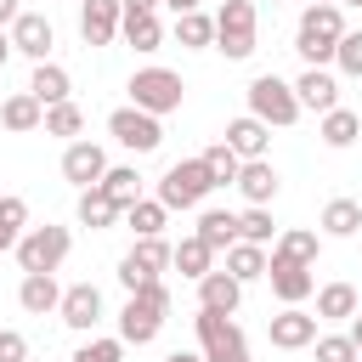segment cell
Returning a JSON list of instances; mask_svg holds the SVG:
<instances>
[{"label": "cell", "mask_w": 362, "mask_h": 362, "mask_svg": "<svg viewBox=\"0 0 362 362\" xmlns=\"http://www.w3.org/2000/svg\"><path fill=\"white\" fill-rule=\"evenodd\" d=\"M209 192H215V175L204 170V158H181V164H170L164 181H158V204H164V209H198Z\"/></svg>", "instance_id": "277c9868"}, {"label": "cell", "mask_w": 362, "mask_h": 362, "mask_svg": "<svg viewBox=\"0 0 362 362\" xmlns=\"http://www.w3.org/2000/svg\"><path fill=\"white\" fill-rule=\"evenodd\" d=\"M170 6H175V17H181V11H198L204 0H170Z\"/></svg>", "instance_id": "c3c4849f"}, {"label": "cell", "mask_w": 362, "mask_h": 362, "mask_svg": "<svg viewBox=\"0 0 362 362\" xmlns=\"http://www.w3.org/2000/svg\"><path fill=\"white\" fill-rule=\"evenodd\" d=\"M272 255H283V260H300V266H311V260H317V232L294 226V232H283V238L272 243Z\"/></svg>", "instance_id": "d590c367"}, {"label": "cell", "mask_w": 362, "mask_h": 362, "mask_svg": "<svg viewBox=\"0 0 362 362\" xmlns=\"http://www.w3.org/2000/svg\"><path fill=\"white\" fill-rule=\"evenodd\" d=\"M0 362H28V339L17 328H0Z\"/></svg>", "instance_id": "b9f144b4"}, {"label": "cell", "mask_w": 362, "mask_h": 362, "mask_svg": "<svg viewBox=\"0 0 362 362\" xmlns=\"http://www.w3.org/2000/svg\"><path fill=\"white\" fill-rule=\"evenodd\" d=\"M23 221H28V204L23 198H0V226L6 232H23Z\"/></svg>", "instance_id": "7bdbcfd3"}, {"label": "cell", "mask_w": 362, "mask_h": 362, "mask_svg": "<svg viewBox=\"0 0 362 362\" xmlns=\"http://www.w3.org/2000/svg\"><path fill=\"white\" fill-rule=\"evenodd\" d=\"M192 328H198L204 362H249V339H243V328H238L226 311H204V305H198Z\"/></svg>", "instance_id": "3957f363"}, {"label": "cell", "mask_w": 362, "mask_h": 362, "mask_svg": "<svg viewBox=\"0 0 362 362\" xmlns=\"http://www.w3.org/2000/svg\"><path fill=\"white\" fill-rule=\"evenodd\" d=\"M119 215H124V209H119L102 187H85V192H79V226H96V232H102V226H113Z\"/></svg>", "instance_id": "83f0119b"}, {"label": "cell", "mask_w": 362, "mask_h": 362, "mask_svg": "<svg viewBox=\"0 0 362 362\" xmlns=\"http://www.w3.org/2000/svg\"><path fill=\"white\" fill-rule=\"evenodd\" d=\"M6 57H11V34H0V68H6Z\"/></svg>", "instance_id": "681fc988"}, {"label": "cell", "mask_w": 362, "mask_h": 362, "mask_svg": "<svg viewBox=\"0 0 362 362\" xmlns=\"http://www.w3.org/2000/svg\"><path fill=\"white\" fill-rule=\"evenodd\" d=\"M170 266H175L181 277H192V283H198L204 272H215V249H209V243L192 232V238H181V243L170 249Z\"/></svg>", "instance_id": "7402d4cb"}, {"label": "cell", "mask_w": 362, "mask_h": 362, "mask_svg": "<svg viewBox=\"0 0 362 362\" xmlns=\"http://www.w3.org/2000/svg\"><path fill=\"white\" fill-rule=\"evenodd\" d=\"M294 96H300V107H317V113L339 107V85H334V74H322V68H305V74L294 79Z\"/></svg>", "instance_id": "d6986e66"}, {"label": "cell", "mask_w": 362, "mask_h": 362, "mask_svg": "<svg viewBox=\"0 0 362 362\" xmlns=\"http://www.w3.org/2000/svg\"><path fill=\"white\" fill-rule=\"evenodd\" d=\"M238 187H243L249 204H272V198H277V170H272V158H243Z\"/></svg>", "instance_id": "44dd1931"}, {"label": "cell", "mask_w": 362, "mask_h": 362, "mask_svg": "<svg viewBox=\"0 0 362 362\" xmlns=\"http://www.w3.org/2000/svg\"><path fill=\"white\" fill-rule=\"evenodd\" d=\"M51 45H57V28H51L40 11H17V23H11V51H23V57L45 62V57H51Z\"/></svg>", "instance_id": "7c38bea8"}, {"label": "cell", "mask_w": 362, "mask_h": 362, "mask_svg": "<svg viewBox=\"0 0 362 362\" xmlns=\"http://www.w3.org/2000/svg\"><path fill=\"white\" fill-rule=\"evenodd\" d=\"M351 345H356V351H362V311H356V317H351Z\"/></svg>", "instance_id": "7dc6e473"}, {"label": "cell", "mask_w": 362, "mask_h": 362, "mask_svg": "<svg viewBox=\"0 0 362 362\" xmlns=\"http://www.w3.org/2000/svg\"><path fill=\"white\" fill-rule=\"evenodd\" d=\"M226 272H232L238 283H255V277H266V249H260V243H243V238H238V243L226 249Z\"/></svg>", "instance_id": "f1b7e54d"}, {"label": "cell", "mask_w": 362, "mask_h": 362, "mask_svg": "<svg viewBox=\"0 0 362 362\" xmlns=\"http://www.w3.org/2000/svg\"><path fill=\"white\" fill-rule=\"evenodd\" d=\"M272 232H277V226H272L266 204H249V209L238 215V238H243V243H260V249H266V243H272Z\"/></svg>", "instance_id": "8d00e7d4"}, {"label": "cell", "mask_w": 362, "mask_h": 362, "mask_svg": "<svg viewBox=\"0 0 362 362\" xmlns=\"http://www.w3.org/2000/svg\"><path fill=\"white\" fill-rule=\"evenodd\" d=\"M317 136H322L328 147H351V141L362 136V119H356L351 107H328V113H322V130H317Z\"/></svg>", "instance_id": "f546056e"}, {"label": "cell", "mask_w": 362, "mask_h": 362, "mask_svg": "<svg viewBox=\"0 0 362 362\" xmlns=\"http://www.w3.org/2000/svg\"><path fill=\"white\" fill-rule=\"evenodd\" d=\"M334 62L345 68V74H362V34H339V45H334Z\"/></svg>", "instance_id": "60d3db41"}, {"label": "cell", "mask_w": 362, "mask_h": 362, "mask_svg": "<svg viewBox=\"0 0 362 362\" xmlns=\"http://www.w3.org/2000/svg\"><path fill=\"white\" fill-rule=\"evenodd\" d=\"M107 130H113V141L130 147V153H153V147L164 141V124H158L153 113H141V107H119V113H107Z\"/></svg>", "instance_id": "9c48e42d"}, {"label": "cell", "mask_w": 362, "mask_h": 362, "mask_svg": "<svg viewBox=\"0 0 362 362\" xmlns=\"http://www.w3.org/2000/svg\"><path fill=\"white\" fill-rule=\"evenodd\" d=\"M311 6H339V0H311Z\"/></svg>", "instance_id": "816d5d0a"}, {"label": "cell", "mask_w": 362, "mask_h": 362, "mask_svg": "<svg viewBox=\"0 0 362 362\" xmlns=\"http://www.w3.org/2000/svg\"><path fill=\"white\" fill-rule=\"evenodd\" d=\"M356 362H362V351H356Z\"/></svg>", "instance_id": "db71d44e"}, {"label": "cell", "mask_w": 362, "mask_h": 362, "mask_svg": "<svg viewBox=\"0 0 362 362\" xmlns=\"http://www.w3.org/2000/svg\"><path fill=\"white\" fill-rule=\"evenodd\" d=\"M11 249H17V266H23V272H57V266L68 260L74 238H68V226H34V232H23Z\"/></svg>", "instance_id": "ba28073f"}, {"label": "cell", "mask_w": 362, "mask_h": 362, "mask_svg": "<svg viewBox=\"0 0 362 362\" xmlns=\"http://www.w3.org/2000/svg\"><path fill=\"white\" fill-rule=\"evenodd\" d=\"M124 356V339H85L74 351V362H119Z\"/></svg>", "instance_id": "ab89813d"}, {"label": "cell", "mask_w": 362, "mask_h": 362, "mask_svg": "<svg viewBox=\"0 0 362 362\" xmlns=\"http://www.w3.org/2000/svg\"><path fill=\"white\" fill-rule=\"evenodd\" d=\"M28 90H34V102L40 107H57V102H68V74L57 68V62H34V79H28Z\"/></svg>", "instance_id": "d4e9b609"}, {"label": "cell", "mask_w": 362, "mask_h": 362, "mask_svg": "<svg viewBox=\"0 0 362 362\" xmlns=\"http://www.w3.org/2000/svg\"><path fill=\"white\" fill-rule=\"evenodd\" d=\"M198 238H204L215 255L232 249V243H238V215H232V209H204V215H198Z\"/></svg>", "instance_id": "484cf974"}, {"label": "cell", "mask_w": 362, "mask_h": 362, "mask_svg": "<svg viewBox=\"0 0 362 362\" xmlns=\"http://www.w3.org/2000/svg\"><path fill=\"white\" fill-rule=\"evenodd\" d=\"M266 334H272L277 351H305V345L317 339V317H305L300 305H288V311H277V317L266 322Z\"/></svg>", "instance_id": "2e32d148"}, {"label": "cell", "mask_w": 362, "mask_h": 362, "mask_svg": "<svg viewBox=\"0 0 362 362\" xmlns=\"http://www.w3.org/2000/svg\"><path fill=\"white\" fill-rule=\"evenodd\" d=\"M238 300H243V283H238L232 272H204V277H198V305H204V311H226V317H232Z\"/></svg>", "instance_id": "ac0fdd59"}, {"label": "cell", "mask_w": 362, "mask_h": 362, "mask_svg": "<svg viewBox=\"0 0 362 362\" xmlns=\"http://www.w3.org/2000/svg\"><path fill=\"white\" fill-rule=\"evenodd\" d=\"M164 311H170V288L158 277H147L141 288H130V300L119 311V339L124 345H153L158 328H164Z\"/></svg>", "instance_id": "6da1fadb"}, {"label": "cell", "mask_w": 362, "mask_h": 362, "mask_svg": "<svg viewBox=\"0 0 362 362\" xmlns=\"http://www.w3.org/2000/svg\"><path fill=\"white\" fill-rule=\"evenodd\" d=\"M175 40H181L187 51L215 45V17H204V11H181V17H175Z\"/></svg>", "instance_id": "836d02e7"}, {"label": "cell", "mask_w": 362, "mask_h": 362, "mask_svg": "<svg viewBox=\"0 0 362 362\" xmlns=\"http://www.w3.org/2000/svg\"><path fill=\"white\" fill-rule=\"evenodd\" d=\"M17 11H23L17 0H0V28H6V23H17Z\"/></svg>", "instance_id": "ee69618b"}, {"label": "cell", "mask_w": 362, "mask_h": 362, "mask_svg": "<svg viewBox=\"0 0 362 362\" xmlns=\"http://www.w3.org/2000/svg\"><path fill=\"white\" fill-rule=\"evenodd\" d=\"M119 34H124L136 51H158V45H164V23H158V11H124V17H119Z\"/></svg>", "instance_id": "603a6c76"}, {"label": "cell", "mask_w": 362, "mask_h": 362, "mask_svg": "<svg viewBox=\"0 0 362 362\" xmlns=\"http://www.w3.org/2000/svg\"><path fill=\"white\" fill-rule=\"evenodd\" d=\"M226 147H232L238 158H266V147H272V124H260L255 113H243V119L226 124Z\"/></svg>", "instance_id": "e0dca14e"}, {"label": "cell", "mask_w": 362, "mask_h": 362, "mask_svg": "<svg viewBox=\"0 0 362 362\" xmlns=\"http://www.w3.org/2000/svg\"><path fill=\"white\" fill-rule=\"evenodd\" d=\"M62 322L68 328H79V334H90L96 322H102V288L96 283H74V288H62Z\"/></svg>", "instance_id": "5bb4252c"}, {"label": "cell", "mask_w": 362, "mask_h": 362, "mask_svg": "<svg viewBox=\"0 0 362 362\" xmlns=\"http://www.w3.org/2000/svg\"><path fill=\"white\" fill-rule=\"evenodd\" d=\"M164 362H204V351H170Z\"/></svg>", "instance_id": "f6af8a7d"}, {"label": "cell", "mask_w": 362, "mask_h": 362, "mask_svg": "<svg viewBox=\"0 0 362 362\" xmlns=\"http://www.w3.org/2000/svg\"><path fill=\"white\" fill-rule=\"evenodd\" d=\"M62 175L85 192V187H96V181L107 175V153H102L96 141H68V153H62Z\"/></svg>", "instance_id": "4fadbf2b"}, {"label": "cell", "mask_w": 362, "mask_h": 362, "mask_svg": "<svg viewBox=\"0 0 362 362\" xmlns=\"http://www.w3.org/2000/svg\"><path fill=\"white\" fill-rule=\"evenodd\" d=\"M198 158H204V170L215 175V187H232V181H238V170H243V158H238V153H232L226 141H215V147H204Z\"/></svg>", "instance_id": "e575fe53"}, {"label": "cell", "mask_w": 362, "mask_h": 362, "mask_svg": "<svg viewBox=\"0 0 362 362\" xmlns=\"http://www.w3.org/2000/svg\"><path fill=\"white\" fill-rule=\"evenodd\" d=\"M40 119H45V107L34 102V90L6 96V107H0V124H6V130H40Z\"/></svg>", "instance_id": "4316f807"}, {"label": "cell", "mask_w": 362, "mask_h": 362, "mask_svg": "<svg viewBox=\"0 0 362 362\" xmlns=\"http://www.w3.org/2000/svg\"><path fill=\"white\" fill-rule=\"evenodd\" d=\"M215 51H221L226 62L255 57V6H249V0H226V6L215 11Z\"/></svg>", "instance_id": "8992f818"}, {"label": "cell", "mask_w": 362, "mask_h": 362, "mask_svg": "<svg viewBox=\"0 0 362 362\" xmlns=\"http://www.w3.org/2000/svg\"><path fill=\"white\" fill-rule=\"evenodd\" d=\"M17 300H23V311L45 317V311H57V305H62V288H57V277H51V272H23Z\"/></svg>", "instance_id": "ffe728a7"}, {"label": "cell", "mask_w": 362, "mask_h": 362, "mask_svg": "<svg viewBox=\"0 0 362 362\" xmlns=\"http://www.w3.org/2000/svg\"><path fill=\"white\" fill-rule=\"evenodd\" d=\"M311 345H317V362H356L351 334H328V339H311Z\"/></svg>", "instance_id": "f35d334b"}, {"label": "cell", "mask_w": 362, "mask_h": 362, "mask_svg": "<svg viewBox=\"0 0 362 362\" xmlns=\"http://www.w3.org/2000/svg\"><path fill=\"white\" fill-rule=\"evenodd\" d=\"M356 226H362V204H356V198H334V204L322 209V232H328V238H351Z\"/></svg>", "instance_id": "1f68e13d"}, {"label": "cell", "mask_w": 362, "mask_h": 362, "mask_svg": "<svg viewBox=\"0 0 362 362\" xmlns=\"http://www.w3.org/2000/svg\"><path fill=\"white\" fill-rule=\"evenodd\" d=\"M362 311V294L351 283H322L317 288V317H334V322H351Z\"/></svg>", "instance_id": "cb8c5ba5"}, {"label": "cell", "mask_w": 362, "mask_h": 362, "mask_svg": "<svg viewBox=\"0 0 362 362\" xmlns=\"http://www.w3.org/2000/svg\"><path fill=\"white\" fill-rule=\"evenodd\" d=\"M119 6H124V11H153L158 0H119Z\"/></svg>", "instance_id": "bcb514c9"}, {"label": "cell", "mask_w": 362, "mask_h": 362, "mask_svg": "<svg viewBox=\"0 0 362 362\" xmlns=\"http://www.w3.org/2000/svg\"><path fill=\"white\" fill-rule=\"evenodd\" d=\"M40 124H45V136H79V130H85V113H79L74 102H57V107H45Z\"/></svg>", "instance_id": "74e56055"}, {"label": "cell", "mask_w": 362, "mask_h": 362, "mask_svg": "<svg viewBox=\"0 0 362 362\" xmlns=\"http://www.w3.org/2000/svg\"><path fill=\"white\" fill-rule=\"evenodd\" d=\"M339 34H345V17H339V6H305L300 28H294V51L305 57V68H322V62H334V45H339Z\"/></svg>", "instance_id": "7a4b0ae2"}, {"label": "cell", "mask_w": 362, "mask_h": 362, "mask_svg": "<svg viewBox=\"0 0 362 362\" xmlns=\"http://www.w3.org/2000/svg\"><path fill=\"white\" fill-rule=\"evenodd\" d=\"M164 266H170V243H164V238H136V249L119 260V283H124V288H141V283L158 277Z\"/></svg>", "instance_id": "30bf717a"}, {"label": "cell", "mask_w": 362, "mask_h": 362, "mask_svg": "<svg viewBox=\"0 0 362 362\" xmlns=\"http://www.w3.org/2000/svg\"><path fill=\"white\" fill-rule=\"evenodd\" d=\"M96 187H102V192H107V198H113L119 209H130V204L141 198V175H136L130 164H119V170H107V175H102Z\"/></svg>", "instance_id": "4dcf8cb0"}, {"label": "cell", "mask_w": 362, "mask_h": 362, "mask_svg": "<svg viewBox=\"0 0 362 362\" xmlns=\"http://www.w3.org/2000/svg\"><path fill=\"white\" fill-rule=\"evenodd\" d=\"M181 96H187V85H181V74H170V68H141V74H130V107H141V113H153V119L175 113Z\"/></svg>", "instance_id": "5b68a950"}, {"label": "cell", "mask_w": 362, "mask_h": 362, "mask_svg": "<svg viewBox=\"0 0 362 362\" xmlns=\"http://www.w3.org/2000/svg\"><path fill=\"white\" fill-rule=\"evenodd\" d=\"M339 6H362V0H339Z\"/></svg>", "instance_id": "f5cc1de1"}, {"label": "cell", "mask_w": 362, "mask_h": 362, "mask_svg": "<svg viewBox=\"0 0 362 362\" xmlns=\"http://www.w3.org/2000/svg\"><path fill=\"white\" fill-rule=\"evenodd\" d=\"M164 215H170V209H164L158 198H136V204L124 209V221H130L136 238H158V232H164Z\"/></svg>", "instance_id": "d6a6232c"}, {"label": "cell", "mask_w": 362, "mask_h": 362, "mask_svg": "<svg viewBox=\"0 0 362 362\" xmlns=\"http://www.w3.org/2000/svg\"><path fill=\"white\" fill-rule=\"evenodd\" d=\"M11 243H17V232H6V226H0V255H6Z\"/></svg>", "instance_id": "f907efd6"}, {"label": "cell", "mask_w": 362, "mask_h": 362, "mask_svg": "<svg viewBox=\"0 0 362 362\" xmlns=\"http://www.w3.org/2000/svg\"><path fill=\"white\" fill-rule=\"evenodd\" d=\"M119 17H124L119 0H79V40L85 45H107L119 34Z\"/></svg>", "instance_id": "9a60e30c"}, {"label": "cell", "mask_w": 362, "mask_h": 362, "mask_svg": "<svg viewBox=\"0 0 362 362\" xmlns=\"http://www.w3.org/2000/svg\"><path fill=\"white\" fill-rule=\"evenodd\" d=\"M266 277H272V294H277L283 305H300V300L317 288L311 266H300V260H283V255H272V260H266Z\"/></svg>", "instance_id": "8fae6325"}, {"label": "cell", "mask_w": 362, "mask_h": 362, "mask_svg": "<svg viewBox=\"0 0 362 362\" xmlns=\"http://www.w3.org/2000/svg\"><path fill=\"white\" fill-rule=\"evenodd\" d=\"M249 113H255L260 124H294V119H300V96H294L288 79L260 74V79H249Z\"/></svg>", "instance_id": "52a82bcc"}]
</instances>
